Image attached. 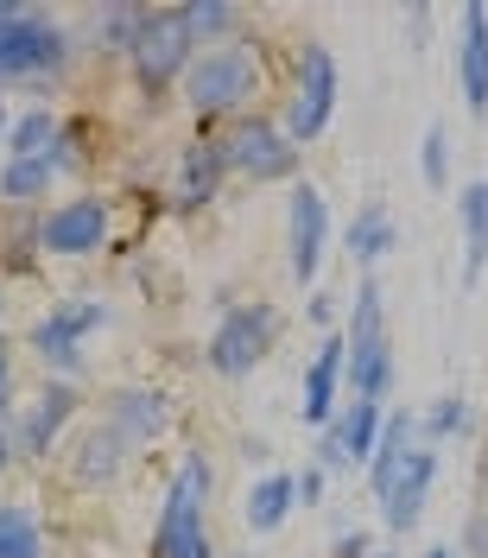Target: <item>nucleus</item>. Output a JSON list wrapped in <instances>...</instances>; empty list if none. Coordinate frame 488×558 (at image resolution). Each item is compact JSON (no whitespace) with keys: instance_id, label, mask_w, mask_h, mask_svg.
<instances>
[{"instance_id":"nucleus-26","label":"nucleus","mask_w":488,"mask_h":558,"mask_svg":"<svg viewBox=\"0 0 488 558\" xmlns=\"http://www.w3.org/2000/svg\"><path fill=\"white\" fill-rule=\"evenodd\" d=\"M0 558H45V526L20 501H0Z\"/></svg>"},{"instance_id":"nucleus-8","label":"nucleus","mask_w":488,"mask_h":558,"mask_svg":"<svg viewBox=\"0 0 488 558\" xmlns=\"http://www.w3.org/2000/svg\"><path fill=\"white\" fill-rule=\"evenodd\" d=\"M108 197H70V204L45 209L38 216V254H58V260H83L108 242Z\"/></svg>"},{"instance_id":"nucleus-18","label":"nucleus","mask_w":488,"mask_h":558,"mask_svg":"<svg viewBox=\"0 0 488 558\" xmlns=\"http://www.w3.org/2000/svg\"><path fill=\"white\" fill-rule=\"evenodd\" d=\"M343 368H349V343L343 337H324L305 368V418L312 425H330L337 418V387H343Z\"/></svg>"},{"instance_id":"nucleus-22","label":"nucleus","mask_w":488,"mask_h":558,"mask_svg":"<svg viewBox=\"0 0 488 558\" xmlns=\"http://www.w3.org/2000/svg\"><path fill=\"white\" fill-rule=\"evenodd\" d=\"M222 172H229L222 140H191V146H184V172H178V204H209L216 184H222Z\"/></svg>"},{"instance_id":"nucleus-16","label":"nucleus","mask_w":488,"mask_h":558,"mask_svg":"<svg viewBox=\"0 0 488 558\" xmlns=\"http://www.w3.org/2000/svg\"><path fill=\"white\" fill-rule=\"evenodd\" d=\"M127 451H134V445L102 418V425H89V432L76 438V451H70V476H76L83 488H102V483H114V476L127 470Z\"/></svg>"},{"instance_id":"nucleus-20","label":"nucleus","mask_w":488,"mask_h":558,"mask_svg":"<svg viewBox=\"0 0 488 558\" xmlns=\"http://www.w3.org/2000/svg\"><path fill=\"white\" fill-rule=\"evenodd\" d=\"M343 247H349V260H362V267L387 260V254L400 247V222H393V209H387V204H362L355 216H349Z\"/></svg>"},{"instance_id":"nucleus-32","label":"nucleus","mask_w":488,"mask_h":558,"mask_svg":"<svg viewBox=\"0 0 488 558\" xmlns=\"http://www.w3.org/2000/svg\"><path fill=\"white\" fill-rule=\"evenodd\" d=\"M469 553L488 558V514H476V521H469Z\"/></svg>"},{"instance_id":"nucleus-5","label":"nucleus","mask_w":488,"mask_h":558,"mask_svg":"<svg viewBox=\"0 0 488 558\" xmlns=\"http://www.w3.org/2000/svg\"><path fill=\"white\" fill-rule=\"evenodd\" d=\"M70 58V38L58 20L33 7H0V76H45Z\"/></svg>"},{"instance_id":"nucleus-1","label":"nucleus","mask_w":488,"mask_h":558,"mask_svg":"<svg viewBox=\"0 0 488 558\" xmlns=\"http://www.w3.org/2000/svg\"><path fill=\"white\" fill-rule=\"evenodd\" d=\"M209 488H216L209 457L184 451L172 488H166L159 526H152V558H216V546H209Z\"/></svg>"},{"instance_id":"nucleus-7","label":"nucleus","mask_w":488,"mask_h":558,"mask_svg":"<svg viewBox=\"0 0 488 558\" xmlns=\"http://www.w3.org/2000/svg\"><path fill=\"white\" fill-rule=\"evenodd\" d=\"M337 58H330V45H305L298 51V83H292V102H285V140L292 146H305L330 128V114H337Z\"/></svg>"},{"instance_id":"nucleus-31","label":"nucleus","mask_w":488,"mask_h":558,"mask_svg":"<svg viewBox=\"0 0 488 558\" xmlns=\"http://www.w3.org/2000/svg\"><path fill=\"white\" fill-rule=\"evenodd\" d=\"M13 413V362H7V343H0V418Z\"/></svg>"},{"instance_id":"nucleus-2","label":"nucleus","mask_w":488,"mask_h":558,"mask_svg":"<svg viewBox=\"0 0 488 558\" xmlns=\"http://www.w3.org/2000/svg\"><path fill=\"white\" fill-rule=\"evenodd\" d=\"M349 387L355 400H375L381 407L387 387H393V343H387V305H381V286L362 279L355 286V312H349Z\"/></svg>"},{"instance_id":"nucleus-9","label":"nucleus","mask_w":488,"mask_h":558,"mask_svg":"<svg viewBox=\"0 0 488 558\" xmlns=\"http://www.w3.org/2000/svg\"><path fill=\"white\" fill-rule=\"evenodd\" d=\"M102 317H108L102 299H64V305H51V312L33 324V355L45 368L76 375V368H83V337H89Z\"/></svg>"},{"instance_id":"nucleus-30","label":"nucleus","mask_w":488,"mask_h":558,"mask_svg":"<svg viewBox=\"0 0 488 558\" xmlns=\"http://www.w3.org/2000/svg\"><path fill=\"white\" fill-rule=\"evenodd\" d=\"M292 495H298L305 508H317V501H324V470H305V476H292Z\"/></svg>"},{"instance_id":"nucleus-19","label":"nucleus","mask_w":488,"mask_h":558,"mask_svg":"<svg viewBox=\"0 0 488 558\" xmlns=\"http://www.w3.org/2000/svg\"><path fill=\"white\" fill-rule=\"evenodd\" d=\"M418 445H425V438H418V413H387L381 438H375V457H368V488L387 495V483L406 470V457H413Z\"/></svg>"},{"instance_id":"nucleus-10","label":"nucleus","mask_w":488,"mask_h":558,"mask_svg":"<svg viewBox=\"0 0 488 558\" xmlns=\"http://www.w3.org/2000/svg\"><path fill=\"white\" fill-rule=\"evenodd\" d=\"M324 247H330V204H324L317 184H292V204H285V260H292L298 286L317 279Z\"/></svg>"},{"instance_id":"nucleus-11","label":"nucleus","mask_w":488,"mask_h":558,"mask_svg":"<svg viewBox=\"0 0 488 558\" xmlns=\"http://www.w3.org/2000/svg\"><path fill=\"white\" fill-rule=\"evenodd\" d=\"M222 159L235 166L242 178H254V184H273V178H292L298 172V146L285 140V128H273V121H242L235 134L222 140Z\"/></svg>"},{"instance_id":"nucleus-28","label":"nucleus","mask_w":488,"mask_h":558,"mask_svg":"<svg viewBox=\"0 0 488 558\" xmlns=\"http://www.w3.org/2000/svg\"><path fill=\"white\" fill-rule=\"evenodd\" d=\"M451 432H469V400H463V393H444L431 413L418 418V438H425V445H438V438H451Z\"/></svg>"},{"instance_id":"nucleus-6","label":"nucleus","mask_w":488,"mask_h":558,"mask_svg":"<svg viewBox=\"0 0 488 558\" xmlns=\"http://www.w3.org/2000/svg\"><path fill=\"white\" fill-rule=\"evenodd\" d=\"M279 343V312L273 305H235V312L216 324V337H209V368L216 375H229V381H242V375H254L267 355H273Z\"/></svg>"},{"instance_id":"nucleus-4","label":"nucleus","mask_w":488,"mask_h":558,"mask_svg":"<svg viewBox=\"0 0 488 558\" xmlns=\"http://www.w3.org/2000/svg\"><path fill=\"white\" fill-rule=\"evenodd\" d=\"M254 89H260V64H254V51H242V45L204 51L197 64L184 70V102L197 108V114H235Z\"/></svg>"},{"instance_id":"nucleus-34","label":"nucleus","mask_w":488,"mask_h":558,"mask_svg":"<svg viewBox=\"0 0 488 558\" xmlns=\"http://www.w3.org/2000/svg\"><path fill=\"white\" fill-rule=\"evenodd\" d=\"M425 558H456V553H451V546H431V553H425Z\"/></svg>"},{"instance_id":"nucleus-37","label":"nucleus","mask_w":488,"mask_h":558,"mask_svg":"<svg viewBox=\"0 0 488 558\" xmlns=\"http://www.w3.org/2000/svg\"><path fill=\"white\" fill-rule=\"evenodd\" d=\"M0 312H7V299H0Z\"/></svg>"},{"instance_id":"nucleus-14","label":"nucleus","mask_w":488,"mask_h":558,"mask_svg":"<svg viewBox=\"0 0 488 558\" xmlns=\"http://www.w3.org/2000/svg\"><path fill=\"white\" fill-rule=\"evenodd\" d=\"M431 483H438V451L431 445H418L413 457H406V470L387 483L381 495V521L393 526V533H406V526H418V514H425V495H431Z\"/></svg>"},{"instance_id":"nucleus-27","label":"nucleus","mask_w":488,"mask_h":558,"mask_svg":"<svg viewBox=\"0 0 488 558\" xmlns=\"http://www.w3.org/2000/svg\"><path fill=\"white\" fill-rule=\"evenodd\" d=\"M178 20L191 26V38H222L242 26V7H229V0H184Z\"/></svg>"},{"instance_id":"nucleus-35","label":"nucleus","mask_w":488,"mask_h":558,"mask_svg":"<svg viewBox=\"0 0 488 558\" xmlns=\"http://www.w3.org/2000/svg\"><path fill=\"white\" fill-rule=\"evenodd\" d=\"M0 134H7V102H0Z\"/></svg>"},{"instance_id":"nucleus-3","label":"nucleus","mask_w":488,"mask_h":558,"mask_svg":"<svg viewBox=\"0 0 488 558\" xmlns=\"http://www.w3.org/2000/svg\"><path fill=\"white\" fill-rule=\"evenodd\" d=\"M134 76L146 96H159V89H172V76H184V70L197 64V38H191V26L178 20V7H146V20H139V38H134Z\"/></svg>"},{"instance_id":"nucleus-36","label":"nucleus","mask_w":488,"mask_h":558,"mask_svg":"<svg viewBox=\"0 0 488 558\" xmlns=\"http://www.w3.org/2000/svg\"><path fill=\"white\" fill-rule=\"evenodd\" d=\"M375 558H393V553H375Z\"/></svg>"},{"instance_id":"nucleus-25","label":"nucleus","mask_w":488,"mask_h":558,"mask_svg":"<svg viewBox=\"0 0 488 558\" xmlns=\"http://www.w3.org/2000/svg\"><path fill=\"white\" fill-rule=\"evenodd\" d=\"M298 508V495H292V476H260V483L247 488V508L242 521L254 526V533H273V526H285V514Z\"/></svg>"},{"instance_id":"nucleus-33","label":"nucleus","mask_w":488,"mask_h":558,"mask_svg":"<svg viewBox=\"0 0 488 558\" xmlns=\"http://www.w3.org/2000/svg\"><path fill=\"white\" fill-rule=\"evenodd\" d=\"M13 463V432H0V470Z\"/></svg>"},{"instance_id":"nucleus-13","label":"nucleus","mask_w":488,"mask_h":558,"mask_svg":"<svg viewBox=\"0 0 488 558\" xmlns=\"http://www.w3.org/2000/svg\"><path fill=\"white\" fill-rule=\"evenodd\" d=\"M76 418V387L70 381H51L38 393L26 413L13 418V451H33V457H51V445L64 438V425Z\"/></svg>"},{"instance_id":"nucleus-12","label":"nucleus","mask_w":488,"mask_h":558,"mask_svg":"<svg viewBox=\"0 0 488 558\" xmlns=\"http://www.w3.org/2000/svg\"><path fill=\"white\" fill-rule=\"evenodd\" d=\"M381 407L375 400H349L343 413L324 425V438H317V470H355V463H368L375 457V438H381Z\"/></svg>"},{"instance_id":"nucleus-23","label":"nucleus","mask_w":488,"mask_h":558,"mask_svg":"<svg viewBox=\"0 0 488 558\" xmlns=\"http://www.w3.org/2000/svg\"><path fill=\"white\" fill-rule=\"evenodd\" d=\"M64 172V153H45V159H7L0 166V197L7 204H38L45 191H51V178Z\"/></svg>"},{"instance_id":"nucleus-15","label":"nucleus","mask_w":488,"mask_h":558,"mask_svg":"<svg viewBox=\"0 0 488 558\" xmlns=\"http://www.w3.org/2000/svg\"><path fill=\"white\" fill-rule=\"evenodd\" d=\"M456 83L469 114H488V7L469 0L463 7V38H456Z\"/></svg>"},{"instance_id":"nucleus-17","label":"nucleus","mask_w":488,"mask_h":558,"mask_svg":"<svg viewBox=\"0 0 488 558\" xmlns=\"http://www.w3.org/2000/svg\"><path fill=\"white\" fill-rule=\"evenodd\" d=\"M108 425H114L127 445H152V438L172 425V407H166L159 387H121V393L108 400Z\"/></svg>"},{"instance_id":"nucleus-21","label":"nucleus","mask_w":488,"mask_h":558,"mask_svg":"<svg viewBox=\"0 0 488 558\" xmlns=\"http://www.w3.org/2000/svg\"><path fill=\"white\" fill-rule=\"evenodd\" d=\"M456 222H463V286H476L488 267V178L456 191Z\"/></svg>"},{"instance_id":"nucleus-24","label":"nucleus","mask_w":488,"mask_h":558,"mask_svg":"<svg viewBox=\"0 0 488 558\" xmlns=\"http://www.w3.org/2000/svg\"><path fill=\"white\" fill-rule=\"evenodd\" d=\"M58 146H64V121L51 108H33V114L7 121V159H45Z\"/></svg>"},{"instance_id":"nucleus-29","label":"nucleus","mask_w":488,"mask_h":558,"mask_svg":"<svg viewBox=\"0 0 488 558\" xmlns=\"http://www.w3.org/2000/svg\"><path fill=\"white\" fill-rule=\"evenodd\" d=\"M418 172H425V184H431V191H444V184H451V134H444V128H425Z\"/></svg>"}]
</instances>
